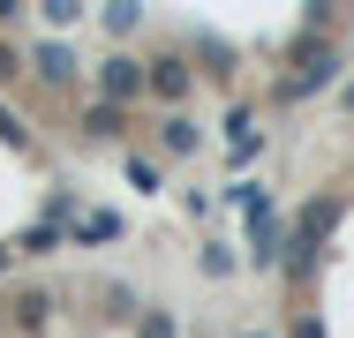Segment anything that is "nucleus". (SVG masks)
I'll return each mask as SVG.
<instances>
[{
	"mask_svg": "<svg viewBox=\"0 0 354 338\" xmlns=\"http://www.w3.org/2000/svg\"><path fill=\"white\" fill-rule=\"evenodd\" d=\"M61 248V226H30L23 241H15V256H53Z\"/></svg>",
	"mask_w": 354,
	"mask_h": 338,
	"instance_id": "9b49d317",
	"label": "nucleus"
},
{
	"mask_svg": "<svg viewBox=\"0 0 354 338\" xmlns=\"http://www.w3.org/2000/svg\"><path fill=\"white\" fill-rule=\"evenodd\" d=\"M347 113H354V83H347Z\"/></svg>",
	"mask_w": 354,
	"mask_h": 338,
	"instance_id": "aec40b11",
	"label": "nucleus"
},
{
	"mask_svg": "<svg viewBox=\"0 0 354 338\" xmlns=\"http://www.w3.org/2000/svg\"><path fill=\"white\" fill-rule=\"evenodd\" d=\"M0 143H8V150H23V143H30V128H23V121H15L8 106H0Z\"/></svg>",
	"mask_w": 354,
	"mask_h": 338,
	"instance_id": "ddd939ff",
	"label": "nucleus"
},
{
	"mask_svg": "<svg viewBox=\"0 0 354 338\" xmlns=\"http://www.w3.org/2000/svg\"><path fill=\"white\" fill-rule=\"evenodd\" d=\"M8 264H15V248H0V270H8Z\"/></svg>",
	"mask_w": 354,
	"mask_h": 338,
	"instance_id": "6ab92c4d",
	"label": "nucleus"
},
{
	"mask_svg": "<svg viewBox=\"0 0 354 338\" xmlns=\"http://www.w3.org/2000/svg\"><path fill=\"white\" fill-rule=\"evenodd\" d=\"M332 226H339V203H332V196H317L309 210H301V233H309V241H324Z\"/></svg>",
	"mask_w": 354,
	"mask_h": 338,
	"instance_id": "423d86ee",
	"label": "nucleus"
},
{
	"mask_svg": "<svg viewBox=\"0 0 354 338\" xmlns=\"http://www.w3.org/2000/svg\"><path fill=\"white\" fill-rule=\"evenodd\" d=\"M332 75H339V46H332L324 30H301V38H294V53H286L279 98H309V90H324Z\"/></svg>",
	"mask_w": 354,
	"mask_h": 338,
	"instance_id": "f257e3e1",
	"label": "nucleus"
},
{
	"mask_svg": "<svg viewBox=\"0 0 354 338\" xmlns=\"http://www.w3.org/2000/svg\"><path fill=\"white\" fill-rule=\"evenodd\" d=\"M75 241H121V218H113V210H83Z\"/></svg>",
	"mask_w": 354,
	"mask_h": 338,
	"instance_id": "1a4fd4ad",
	"label": "nucleus"
},
{
	"mask_svg": "<svg viewBox=\"0 0 354 338\" xmlns=\"http://www.w3.org/2000/svg\"><path fill=\"white\" fill-rule=\"evenodd\" d=\"M136 23H143V8H136V0H106V38H129Z\"/></svg>",
	"mask_w": 354,
	"mask_h": 338,
	"instance_id": "9d476101",
	"label": "nucleus"
},
{
	"mask_svg": "<svg viewBox=\"0 0 354 338\" xmlns=\"http://www.w3.org/2000/svg\"><path fill=\"white\" fill-rule=\"evenodd\" d=\"M98 90H106L113 106L143 98V61H129V53H106V68H98Z\"/></svg>",
	"mask_w": 354,
	"mask_h": 338,
	"instance_id": "7ed1b4c3",
	"label": "nucleus"
},
{
	"mask_svg": "<svg viewBox=\"0 0 354 338\" xmlns=\"http://www.w3.org/2000/svg\"><path fill=\"white\" fill-rule=\"evenodd\" d=\"M317 248H324V241H309V233H294V248L279 256V264H286V278H309V270H317Z\"/></svg>",
	"mask_w": 354,
	"mask_h": 338,
	"instance_id": "6e6552de",
	"label": "nucleus"
},
{
	"mask_svg": "<svg viewBox=\"0 0 354 338\" xmlns=\"http://www.w3.org/2000/svg\"><path fill=\"white\" fill-rule=\"evenodd\" d=\"M249 338H264V331H249Z\"/></svg>",
	"mask_w": 354,
	"mask_h": 338,
	"instance_id": "412c9836",
	"label": "nucleus"
},
{
	"mask_svg": "<svg viewBox=\"0 0 354 338\" xmlns=\"http://www.w3.org/2000/svg\"><path fill=\"white\" fill-rule=\"evenodd\" d=\"M38 8H46L53 23H75V15H83V0H38Z\"/></svg>",
	"mask_w": 354,
	"mask_h": 338,
	"instance_id": "2eb2a0df",
	"label": "nucleus"
},
{
	"mask_svg": "<svg viewBox=\"0 0 354 338\" xmlns=\"http://www.w3.org/2000/svg\"><path fill=\"white\" fill-rule=\"evenodd\" d=\"M158 143H166L174 158H189V150H196V121H189L181 106H166V121H158Z\"/></svg>",
	"mask_w": 354,
	"mask_h": 338,
	"instance_id": "39448f33",
	"label": "nucleus"
},
{
	"mask_svg": "<svg viewBox=\"0 0 354 338\" xmlns=\"http://www.w3.org/2000/svg\"><path fill=\"white\" fill-rule=\"evenodd\" d=\"M30 68H38L53 90H68V83H75V53H68V46H38V53H30Z\"/></svg>",
	"mask_w": 354,
	"mask_h": 338,
	"instance_id": "20e7f679",
	"label": "nucleus"
},
{
	"mask_svg": "<svg viewBox=\"0 0 354 338\" xmlns=\"http://www.w3.org/2000/svg\"><path fill=\"white\" fill-rule=\"evenodd\" d=\"M143 338H181V324H174L166 308H151V316H143Z\"/></svg>",
	"mask_w": 354,
	"mask_h": 338,
	"instance_id": "4468645a",
	"label": "nucleus"
},
{
	"mask_svg": "<svg viewBox=\"0 0 354 338\" xmlns=\"http://www.w3.org/2000/svg\"><path fill=\"white\" fill-rule=\"evenodd\" d=\"M332 15H339L332 0H309V8H301V30H332Z\"/></svg>",
	"mask_w": 354,
	"mask_h": 338,
	"instance_id": "f8f14e48",
	"label": "nucleus"
},
{
	"mask_svg": "<svg viewBox=\"0 0 354 338\" xmlns=\"http://www.w3.org/2000/svg\"><path fill=\"white\" fill-rule=\"evenodd\" d=\"M143 90H151V98H166V106H189L196 68L181 61V53H158V61H143Z\"/></svg>",
	"mask_w": 354,
	"mask_h": 338,
	"instance_id": "f03ea898",
	"label": "nucleus"
},
{
	"mask_svg": "<svg viewBox=\"0 0 354 338\" xmlns=\"http://www.w3.org/2000/svg\"><path fill=\"white\" fill-rule=\"evenodd\" d=\"M83 128H91V135H129V113L106 98V106H91V113H83Z\"/></svg>",
	"mask_w": 354,
	"mask_h": 338,
	"instance_id": "0eeeda50",
	"label": "nucleus"
},
{
	"mask_svg": "<svg viewBox=\"0 0 354 338\" xmlns=\"http://www.w3.org/2000/svg\"><path fill=\"white\" fill-rule=\"evenodd\" d=\"M8 15H15V0H0V23H8Z\"/></svg>",
	"mask_w": 354,
	"mask_h": 338,
	"instance_id": "a211bd4d",
	"label": "nucleus"
},
{
	"mask_svg": "<svg viewBox=\"0 0 354 338\" xmlns=\"http://www.w3.org/2000/svg\"><path fill=\"white\" fill-rule=\"evenodd\" d=\"M8 75H15V53H8V46H0V83H8Z\"/></svg>",
	"mask_w": 354,
	"mask_h": 338,
	"instance_id": "f3484780",
	"label": "nucleus"
},
{
	"mask_svg": "<svg viewBox=\"0 0 354 338\" xmlns=\"http://www.w3.org/2000/svg\"><path fill=\"white\" fill-rule=\"evenodd\" d=\"M286 338H324V324H317V316L301 308V316H294V331H286Z\"/></svg>",
	"mask_w": 354,
	"mask_h": 338,
	"instance_id": "dca6fc26",
	"label": "nucleus"
}]
</instances>
